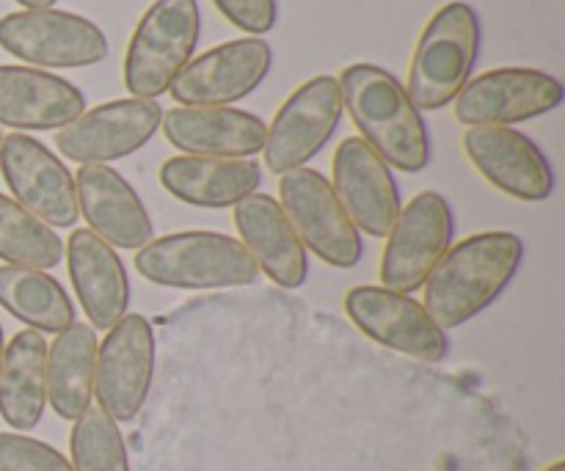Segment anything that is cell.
<instances>
[{"label":"cell","instance_id":"4316f807","mask_svg":"<svg viewBox=\"0 0 565 471\" xmlns=\"http://www.w3.org/2000/svg\"><path fill=\"white\" fill-rule=\"evenodd\" d=\"M0 259L36 270H50L64 259V243L53 226L6 193H0Z\"/></svg>","mask_w":565,"mask_h":471},{"label":"cell","instance_id":"ba28073f","mask_svg":"<svg viewBox=\"0 0 565 471\" xmlns=\"http://www.w3.org/2000/svg\"><path fill=\"white\" fill-rule=\"evenodd\" d=\"M456 235L450 202L436 191H423L401 207L381 254V287L395 292H417L439 265Z\"/></svg>","mask_w":565,"mask_h":471},{"label":"cell","instance_id":"44dd1931","mask_svg":"<svg viewBox=\"0 0 565 471\" xmlns=\"http://www.w3.org/2000/svg\"><path fill=\"white\" fill-rule=\"evenodd\" d=\"M72 287L92 329H114L127 314L130 281L114 246L92 229H75L64 248Z\"/></svg>","mask_w":565,"mask_h":471},{"label":"cell","instance_id":"4dcf8cb0","mask_svg":"<svg viewBox=\"0 0 565 471\" xmlns=\"http://www.w3.org/2000/svg\"><path fill=\"white\" fill-rule=\"evenodd\" d=\"M20 6H25V9H53L55 0H17Z\"/></svg>","mask_w":565,"mask_h":471},{"label":"cell","instance_id":"e0dca14e","mask_svg":"<svg viewBox=\"0 0 565 471\" xmlns=\"http://www.w3.org/2000/svg\"><path fill=\"white\" fill-rule=\"evenodd\" d=\"M331 188L353 226L370 237H386L401 215V188L381 154L359 136L337 147Z\"/></svg>","mask_w":565,"mask_h":471},{"label":"cell","instance_id":"ffe728a7","mask_svg":"<svg viewBox=\"0 0 565 471\" xmlns=\"http://www.w3.org/2000/svg\"><path fill=\"white\" fill-rule=\"evenodd\" d=\"M163 136L174 149L196 158H252L259 154L268 125L241 108H180L163 110Z\"/></svg>","mask_w":565,"mask_h":471},{"label":"cell","instance_id":"cb8c5ba5","mask_svg":"<svg viewBox=\"0 0 565 471\" xmlns=\"http://www.w3.org/2000/svg\"><path fill=\"white\" fill-rule=\"evenodd\" d=\"M47 408V342L28 329L3 347L0 362V417L11 430H33Z\"/></svg>","mask_w":565,"mask_h":471},{"label":"cell","instance_id":"d6986e66","mask_svg":"<svg viewBox=\"0 0 565 471\" xmlns=\"http://www.w3.org/2000/svg\"><path fill=\"white\" fill-rule=\"evenodd\" d=\"M77 210L108 246L138 251L154 237L152 218L130 182L110 165H81L75 174Z\"/></svg>","mask_w":565,"mask_h":471},{"label":"cell","instance_id":"603a6c76","mask_svg":"<svg viewBox=\"0 0 565 471\" xmlns=\"http://www.w3.org/2000/svg\"><path fill=\"white\" fill-rule=\"evenodd\" d=\"M160 185L182 204L204 210L235 207L263 182V169L252 158H196L180 154L160 165Z\"/></svg>","mask_w":565,"mask_h":471},{"label":"cell","instance_id":"1f68e13d","mask_svg":"<svg viewBox=\"0 0 565 471\" xmlns=\"http://www.w3.org/2000/svg\"><path fill=\"white\" fill-rule=\"evenodd\" d=\"M544 471H565V461H555L552 467H546Z\"/></svg>","mask_w":565,"mask_h":471},{"label":"cell","instance_id":"836d02e7","mask_svg":"<svg viewBox=\"0 0 565 471\" xmlns=\"http://www.w3.org/2000/svg\"><path fill=\"white\" fill-rule=\"evenodd\" d=\"M3 138H6V136H3V130H0V143H3Z\"/></svg>","mask_w":565,"mask_h":471},{"label":"cell","instance_id":"f546056e","mask_svg":"<svg viewBox=\"0 0 565 471\" xmlns=\"http://www.w3.org/2000/svg\"><path fill=\"white\" fill-rule=\"evenodd\" d=\"M213 3L232 25L246 31L248 36H263L274 31L276 17H279L276 0H213Z\"/></svg>","mask_w":565,"mask_h":471},{"label":"cell","instance_id":"52a82bcc","mask_svg":"<svg viewBox=\"0 0 565 471\" xmlns=\"http://www.w3.org/2000/svg\"><path fill=\"white\" fill-rule=\"evenodd\" d=\"M0 47L50 69H83L108 58L103 28L61 9H22L0 17Z\"/></svg>","mask_w":565,"mask_h":471},{"label":"cell","instance_id":"9c48e42d","mask_svg":"<svg viewBox=\"0 0 565 471\" xmlns=\"http://www.w3.org/2000/svg\"><path fill=\"white\" fill-rule=\"evenodd\" d=\"M342 119L340 83L331 75H318L301 83L276 110L265 136V165L274 174L303 169L337 132Z\"/></svg>","mask_w":565,"mask_h":471},{"label":"cell","instance_id":"5bb4252c","mask_svg":"<svg viewBox=\"0 0 565 471\" xmlns=\"http://www.w3.org/2000/svg\"><path fill=\"white\" fill-rule=\"evenodd\" d=\"M274 50L265 39L243 36L188 61L171 83V97L193 108H230L268 77Z\"/></svg>","mask_w":565,"mask_h":471},{"label":"cell","instance_id":"30bf717a","mask_svg":"<svg viewBox=\"0 0 565 471\" xmlns=\"http://www.w3.org/2000/svg\"><path fill=\"white\" fill-rule=\"evenodd\" d=\"M565 92L555 75L530 66H500L467 81L456 119L467 127H511L561 108Z\"/></svg>","mask_w":565,"mask_h":471},{"label":"cell","instance_id":"2e32d148","mask_svg":"<svg viewBox=\"0 0 565 471\" xmlns=\"http://www.w3.org/2000/svg\"><path fill=\"white\" fill-rule=\"evenodd\" d=\"M463 152L489 185L519 202H546L555 191V171L546 154L513 127H469Z\"/></svg>","mask_w":565,"mask_h":471},{"label":"cell","instance_id":"8992f818","mask_svg":"<svg viewBox=\"0 0 565 471\" xmlns=\"http://www.w3.org/2000/svg\"><path fill=\"white\" fill-rule=\"evenodd\" d=\"M279 204L303 248L326 265L351 270L362 263V232L353 226L334 188L320 171L292 169L279 180Z\"/></svg>","mask_w":565,"mask_h":471},{"label":"cell","instance_id":"d4e9b609","mask_svg":"<svg viewBox=\"0 0 565 471\" xmlns=\"http://www.w3.org/2000/svg\"><path fill=\"white\" fill-rule=\"evenodd\" d=\"M97 334L88 323H72L47 345V403L66 422H75L94 397Z\"/></svg>","mask_w":565,"mask_h":471},{"label":"cell","instance_id":"484cf974","mask_svg":"<svg viewBox=\"0 0 565 471\" xmlns=\"http://www.w3.org/2000/svg\"><path fill=\"white\" fill-rule=\"evenodd\" d=\"M0 307L39 334H61L75 323V307L47 270L0 265Z\"/></svg>","mask_w":565,"mask_h":471},{"label":"cell","instance_id":"83f0119b","mask_svg":"<svg viewBox=\"0 0 565 471\" xmlns=\"http://www.w3.org/2000/svg\"><path fill=\"white\" fill-rule=\"evenodd\" d=\"M70 456L75 471H130L119 422L99 406L86 408L72 425Z\"/></svg>","mask_w":565,"mask_h":471},{"label":"cell","instance_id":"9a60e30c","mask_svg":"<svg viewBox=\"0 0 565 471\" xmlns=\"http://www.w3.org/2000/svg\"><path fill=\"white\" fill-rule=\"evenodd\" d=\"M0 174L14 202L31 210L44 224L53 229L75 226L81 215L75 176L42 141L25 132L6 136L0 143Z\"/></svg>","mask_w":565,"mask_h":471},{"label":"cell","instance_id":"4fadbf2b","mask_svg":"<svg viewBox=\"0 0 565 471\" xmlns=\"http://www.w3.org/2000/svg\"><path fill=\"white\" fill-rule=\"evenodd\" d=\"M154 334L143 314H125L97 347L94 395L116 422H132L152 389Z\"/></svg>","mask_w":565,"mask_h":471},{"label":"cell","instance_id":"d6a6232c","mask_svg":"<svg viewBox=\"0 0 565 471\" xmlns=\"http://www.w3.org/2000/svg\"><path fill=\"white\" fill-rule=\"evenodd\" d=\"M3 325H0V362H3Z\"/></svg>","mask_w":565,"mask_h":471},{"label":"cell","instance_id":"ac0fdd59","mask_svg":"<svg viewBox=\"0 0 565 471\" xmlns=\"http://www.w3.org/2000/svg\"><path fill=\"white\" fill-rule=\"evenodd\" d=\"M232 218L259 274L268 276L281 290H298L307 281L309 254L274 196L248 193L232 207Z\"/></svg>","mask_w":565,"mask_h":471},{"label":"cell","instance_id":"7a4b0ae2","mask_svg":"<svg viewBox=\"0 0 565 471\" xmlns=\"http://www.w3.org/2000/svg\"><path fill=\"white\" fill-rule=\"evenodd\" d=\"M342 108L362 141L381 154L390 169L417 174L430 165V136L423 114L408 99L406 86L375 64H351L337 77Z\"/></svg>","mask_w":565,"mask_h":471},{"label":"cell","instance_id":"7402d4cb","mask_svg":"<svg viewBox=\"0 0 565 471\" xmlns=\"http://www.w3.org/2000/svg\"><path fill=\"white\" fill-rule=\"evenodd\" d=\"M86 110V97L70 81L36 66L0 64V127L61 130Z\"/></svg>","mask_w":565,"mask_h":471},{"label":"cell","instance_id":"3957f363","mask_svg":"<svg viewBox=\"0 0 565 471\" xmlns=\"http://www.w3.org/2000/svg\"><path fill=\"white\" fill-rule=\"evenodd\" d=\"M136 270L171 290H230L259 279L257 263L241 240L204 229L152 237L138 248Z\"/></svg>","mask_w":565,"mask_h":471},{"label":"cell","instance_id":"7c38bea8","mask_svg":"<svg viewBox=\"0 0 565 471\" xmlns=\"http://www.w3.org/2000/svg\"><path fill=\"white\" fill-rule=\"evenodd\" d=\"M163 121L158 99H114L83 110L75 121L55 132V147L81 165H108L152 141Z\"/></svg>","mask_w":565,"mask_h":471},{"label":"cell","instance_id":"277c9868","mask_svg":"<svg viewBox=\"0 0 565 471\" xmlns=\"http://www.w3.org/2000/svg\"><path fill=\"white\" fill-rule=\"evenodd\" d=\"M480 53V17L463 0L441 6L419 33L406 94L414 108L441 110L467 86Z\"/></svg>","mask_w":565,"mask_h":471},{"label":"cell","instance_id":"8fae6325","mask_svg":"<svg viewBox=\"0 0 565 471\" xmlns=\"http://www.w3.org/2000/svg\"><path fill=\"white\" fill-rule=\"evenodd\" d=\"M345 314L370 340L417 362L436 364L450 353L447 331L406 292L356 285L345 296Z\"/></svg>","mask_w":565,"mask_h":471},{"label":"cell","instance_id":"f1b7e54d","mask_svg":"<svg viewBox=\"0 0 565 471\" xmlns=\"http://www.w3.org/2000/svg\"><path fill=\"white\" fill-rule=\"evenodd\" d=\"M0 471H75L55 447L20 433H0Z\"/></svg>","mask_w":565,"mask_h":471},{"label":"cell","instance_id":"6da1fadb","mask_svg":"<svg viewBox=\"0 0 565 471\" xmlns=\"http://www.w3.org/2000/svg\"><path fill=\"white\" fill-rule=\"evenodd\" d=\"M524 263V243L513 232H480L450 246L425 279L430 318L445 331L483 314L516 279Z\"/></svg>","mask_w":565,"mask_h":471},{"label":"cell","instance_id":"5b68a950","mask_svg":"<svg viewBox=\"0 0 565 471\" xmlns=\"http://www.w3.org/2000/svg\"><path fill=\"white\" fill-rule=\"evenodd\" d=\"M202 33L199 0H154L132 31L125 53V88L138 99H158L191 61Z\"/></svg>","mask_w":565,"mask_h":471}]
</instances>
